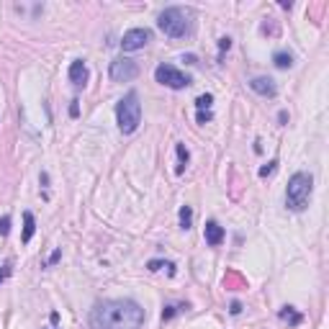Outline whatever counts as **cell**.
<instances>
[{"label":"cell","mask_w":329,"mask_h":329,"mask_svg":"<svg viewBox=\"0 0 329 329\" xmlns=\"http://www.w3.org/2000/svg\"><path fill=\"white\" fill-rule=\"evenodd\" d=\"M311 193H314V178L309 173H296L288 180V188H285V206L291 211H304L311 201Z\"/></svg>","instance_id":"3"},{"label":"cell","mask_w":329,"mask_h":329,"mask_svg":"<svg viewBox=\"0 0 329 329\" xmlns=\"http://www.w3.org/2000/svg\"><path fill=\"white\" fill-rule=\"evenodd\" d=\"M278 317L283 319V322H288V324H291V327H298L301 322H304V317H301V314L293 309V306H283L281 309V314H278Z\"/></svg>","instance_id":"11"},{"label":"cell","mask_w":329,"mask_h":329,"mask_svg":"<svg viewBox=\"0 0 329 329\" xmlns=\"http://www.w3.org/2000/svg\"><path fill=\"white\" fill-rule=\"evenodd\" d=\"M147 268L154 273V270H160V268H167V273L170 275H175V265H173V262H162V260H149L147 262Z\"/></svg>","instance_id":"15"},{"label":"cell","mask_w":329,"mask_h":329,"mask_svg":"<svg viewBox=\"0 0 329 329\" xmlns=\"http://www.w3.org/2000/svg\"><path fill=\"white\" fill-rule=\"evenodd\" d=\"M80 113V108H77V100H72V106H70V116H77Z\"/></svg>","instance_id":"25"},{"label":"cell","mask_w":329,"mask_h":329,"mask_svg":"<svg viewBox=\"0 0 329 329\" xmlns=\"http://www.w3.org/2000/svg\"><path fill=\"white\" fill-rule=\"evenodd\" d=\"M190 221H193V208L190 206H183L180 208V227L183 229H190Z\"/></svg>","instance_id":"16"},{"label":"cell","mask_w":329,"mask_h":329,"mask_svg":"<svg viewBox=\"0 0 329 329\" xmlns=\"http://www.w3.org/2000/svg\"><path fill=\"white\" fill-rule=\"evenodd\" d=\"M141 324L144 309L129 298L100 301L90 311V327L93 329H141Z\"/></svg>","instance_id":"1"},{"label":"cell","mask_w":329,"mask_h":329,"mask_svg":"<svg viewBox=\"0 0 329 329\" xmlns=\"http://www.w3.org/2000/svg\"><path fill=\"white\" fill-rule=\"evenodd\" d=\"M183 62H188V64H195V57H193V54H188V57H183Z\"/></svg>","instance_id":"27"},{"label":"cell","mask_w":329,"mask_h":329,"mask_svg":"<svg viewBox=\"0 0 329 329\" xmlns=\"http://www.w3.org/2000/svg\"><path fill=\"white\" fill-rule=\"evenodd\" d=\"M8 275H10V268H8V265H3V268H0V283H3V281L8 278Z\"/></svg>","instance_id":"24"},{"label":"cell","mask_w":329,"mask_h":329,"mask_svg":"<svg viewBox=\"0 0 329 329\" xmlns=\"http://www.w3.org/2000/svg\"><path fill=\"white\" fill-rule=\"evenodd\" d=\"M211 103H214V95L211 93H203V95L195 98V108H198V111H208V108H211Z\"/></svg>","instance_id":"17"},{"label":"cell","mask_w":329,"mask_h":329,"mask_svg":"<svg viewBox=\"0 0 329 329\" xmlns=\"http://www.w3.org/2000/svg\"><path fill=\"white\" fill-rule=\"evenodd\" d=\"M175 311H178L175 306H167V309L162 311V319H165V322H167V319H173V317H175Z\"/></svg>","instance_id":"22"},{"label":"cell","mask_w":329,"mask_h":329,"mask_svg":"<svg viewBox=\"0 0 329 329\" xmlns=\"http://www.w3.org/2000/svg\"><path fill=\"white\" fill-rule=\"evenodd\" d=\"M275 165H278L275 160H270L268 165H262V167H260V178H268V175H273V173H275Z\"/></svg>","instance_id":"18"},{"label":"cell","mask_w":329,"mask_h":329,"mask_svg":"<svg viewBox=\"0 0 329 329\" xmlns=\"http://www.w3.org/2000/svg\"><path fill=\"white\" fill-rule=\"evenodd\" d=\"M211 111H198V124H208V121H211Z\"/></svg>","instance_id":"20"},{"label":"cell","mask_w":329,"mask_h":329,"mask_svg":"<svg viewBox=\"0 0 329 329\" xmlns=\"http://www.w3.org/2000/svg\"><path fill=\"white\" fill-rule=\"evenodd\" d=\"M175 152H178V175L183 173V170H186V165H188V149H186V144H178L175 147Z\"/></svg>","instance_id":"14"},{"label":"cell","mask_w":329,"mask_h":329,"mask_svg":"<svg viewBox=\"0 0 329 329\" xmlns=\"http://www.w3.org/2000/svg\"><path fill=\"white\" fill-rule=\"evenodd\" d=\"M149 42H152V31L149 29H131L121 39V49L124 51H137V49H144Z\"/></svg>","instance_id":"7"},{"label":"cell","mask_w":329,"mask_h":329,"mask_svg":"<svg viewBox=\"0 0 329 329\" xmlns=\"http://www.w3.org/2000/svg\"><path fill=\"white\" fill-rule=\"evenodd\" d=\"M108 75H111V80H113V83H131V80H134V77L139 75V64H137L134 59L118 57V59L111 62Z\"/></svg>","instance_id":"6"},{"label":"cell","mask_w":329,"mask_h":329,"mask_svg":"<svg viewBox=\"0 0 329 329\" xmlns=\"http://www.w3.org/2000/svg\"><path fill=\"white\" fill-rule=\"evenodd\" d=\"M70 83L75 88H85V83H88V64H85V59H75L70 64Z\"/></svg>","instance_id":"9"},{"label":"cell","mask_w":329,"mask_h":329,"mask_svg":"<svg viewBox=\"0 0 329 329\" xmlns=\"http://www.w3.org/2000/svg\"><path fill=\"white\" fill-rule=\"evenodd\" d=\"M36 232V221H34V214L31 211H26L23 214V242H29L31 236Z\"/></svg>","instance_id":"12"},{"label":"cell","mask_w":329,"mask_h":329,"mask_svg":"<svg viewBox=\"0 0 329 329\" xmlns=\"http://www.w3.org/2000/svg\"><path fill=\"white\" fill-rule=\"evenodd\" d=\"M249 88L262 98H275V93H278V88H275V83L270 77H252V80H249Z\"/></svg>","instance_id":"8"},{"label":"cell","mask_w":329,"mask_h":329,"mask_svg":"<svg viewBox=\"0 0 329 329\" xmlns=\"http://www.w3.org/2000/svg\"><path fill=\"white\" fill-rule=\"evenodd\" d=\"M229 47H232V39H229V36L219 39V49H221V51H229Z\"/></svg>","instance_id":"21"},{"label":"cell","mask_w":329,"mask_h":329,"mask_svg":"<svg viewBox=\"0 0 329 329\" xmlns=\"http://www.w3.org/2000/svg\"><path fill=\"white\" fill-rule=\"evenodd\" d=\"M8 232H10V219H8V216H3V219H0V234L5 236Z\"/></svg>","instance_id":"19"},{"label":"cell","mask_w":329,"mask_h":329,"mask_svg":"<svg viewBox=\"0 0 329 329\" xmlns=\"http://www.w3.org/2000/svg\"><path fill=\"white\" fill-rule=\"evenodd\" d=\"M59 255H62L59 249H54V252H51V257H49V262H57V260H59Z\"/></svg>","instance_id":"26"},{"label":"cell","mask_w":329,"mask_h":329,"mask_svg":"<svg viewBox=\"0 0 329 329\" xmlns=\"http://www.w3.org/2000/svg\"><path fill=\"white\" fill-rule=\"evenodd\" d=\"M116 121L121 134H134L141 124V103L137 93H126L116 106Z\"/></svg>","instance_id":"4"},{"label":"cell","mask_w":329,"mask_h":329,"mask_svg":"<svg viewBox=\"0 0 329 329\" xmlns=\"http://www.w3.org/2000/svg\"><path fill=\"white\" fill-rule=\"evenodd\" d=\"M154 80L160 83V85L173 88V90H183V88L190 85V77L183 75L180 70H175L173 64H160V67L154 70Z\"/></svg>","instance_id":"5"},{"label":"cell","mask_w":329,"mask_h":329,"mask_svg":"<svg viewBox=\"0 0 329 329\" xmlns=\"http://www.w3.org/2000/svg\"><path fill=\"white\" fill-rule=\"evenodd\" d=\"M157 26H160V31L167 34V36H173V39H180V36H188L190 29H193V16H190V10L186 8H165L160 16H157Z\"/></svg>","instance_id":"2"},{"label":"cell","mask_w":329,"mask_h":329,"mask_svg":"<svg viewBox=\"0 0 329 329\" xmlns=\"http://www.w3.org/2000/svg\"><path fill=\"white\" fill-rule=\"evenodd\" d=\"M203 236H206V244L216 247V244H221V242H224V229L219 227L216 221H206V227H203Z\"/></svg>","instance_id":"10"},{"label":"cell","mask_w":329,"mask_h":329,"mask_svg":"<svg viewBox=\"0 0 329 329\" xmlns=\"http://www.w3.org/2000/svg\"><path fill=\"white\" fill-rule=\"evenodd\" d=\"M275 62V67L278 70H288V67H293V54H288V51H278V54L273 57Z\"/></svg>","instance_id":"13"},{"label":"cell","mask_w":329,"mask_h":329,"mask_svg":"<svg viewBox=\"0 0 329 329\" xmlns=\"http://www.w3.org/2000/svg\"><path fill=\"white\" fill-rule=\"evenodd\" d=\"M229 311L234 314V317H236V314H239L242 311V304H239V301H232V306H229Z\"/></svg>","instance_id":"23"}]
</instances>
